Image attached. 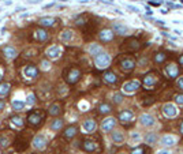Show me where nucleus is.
I'll list each match as a JSON object with an SVG mask.
<instances>
[{
  "instance_id": "nucleus-56",
  "label": "nucleus",
  "mask_w": 183,
  "mask_h": 154,
  "mask_svg": "<svg viewBox=\"0 0 183 154\" xmlns=\"http://www.w3.org/2000/svg\"><path fill=\"white\" fill-rule=\"evenodd\" d=\"M178 154H183V153H178Z\"/></svg>"
},
{
  "instance_id": "nucleus-33",
  "label": "nucleus",
  "mask_w": 183,
  "mask_h": 154,
  "mask_svg": "<svg viewBox=\"0 0 183 154\" xmlns=\"http://www.w3.org/2000/svg\"><path fill=\"white\" fill-rule=\"evenodd\" d=\"M111 111H112V107L109 104H107V102H104V104H101L99 107V112L101 115H108V113H111Z\"/></svg>"
},
{
  "instance_id": "nucleus-16",
  "label": "nucleus",
  "mask_w": 183,
  "mask_h": 154,
  "mask_svg": "<svg viewBox=\"0 0 183 154\" xmlns=\"http://www.w3.org/2000/svg\"><path fill=\"white\" fill-rule=\"evenodd\" d=\"M14 146H15V149L18 150V152H23V150L28 149V139H25V138L22 137H18L15 141H14Z\"/></svg>"
},
{
  "instance_id": "nucleus-41",
  "label": "nucleus",
  "mask_w": 183,
  "mask_h": 154,
  "mask_svg": "<svg viewBox=\"0 0 183 154\" xmlns=\"http://www.w3.org/2000/svg\"><path fill=\"white\" fill-rule=\"evenodd\" d=\"M123 101V96L120 94V93H116V94L114 96V102L115 104H120Z\"/></svg>"
},
{
  "instance_id": "nucleus-20",
  "label": "nucleus",
  "mask_w": 183,
  "mask_h": 154,
  "mask_svg": "<svg viewBox=\"0 0 183 154\" xmlns=\"http://www.w3.org/2000/svg\"><path fill=\"white\" fill-rule=\"evenodd\" d=\"M56 22H59L56 18H52V17H47V18H41L38 21V25L43 26V27H52Z\"/></svg>"
},
{
  "instance_id": "nucleus-4",
  "label": "nucleus",
  "mask_w": 183,
  "mask_h": 154,
  "mask_svg": "<svg viewBox=\"0 0 183 154\" xmlns=\"http://www.w3.org/2000/svg\"><path fill=\"white\" fill-rule=\"evenodd\" d=\"M140 48H141V42L138 38H135V37H129L122 45V49L127 51V52H135L140 49Z\"/></svg>"
},
{
  "instance_id": "nucleus-36",
  "label": "nucleus",
  "mask_w": 183,
  "mask_h": 154,
  "mask_svg": "<svg viewBox=\"0 0 183 154\" xmlns=\"http://www.w3.org/2000/svg\"><path fill=\"white\" fill-rule=\"evenodd\" d=\"M165 59H167V55L164 53V52H159V53L155 55V62L156 63H163V62H165Z\"/></svg>"
},
{
  "instance_id": "nucleus-37",
  "label": "nucleus",
  "mask_w": 183,
  "mask_h": 154,
  "mask_svg": "<svg viewBox=\"0 0 183 154\" xmlns=\"http://www.w3.org/2000/svg\"><path fill=\"white\" fill-rule=\"evenodd\" d=\"M10 92V85L8 83H2L0 85V96H7Z\"/></svg>"
},
{
  "instance_id": "nucleus-39",
  "label": "nucleus",
  "mask_w": 183,
  "mask_h": 154,
  "mask_svg": "<svg viewBox=\"0 0 183 154\" xmlns=\"http://www.w3.org/2000/svg\"><path fill=\"white\" fill-rule=\"evenodd\" d=\"M146 152H148V149L145 147V146H138L137 149H134V150H133L131 154H148Z\"/></svg>"
},
{
  "instance_id": "nucleus-31",
  "label": "nucleus",
  "mask_w": 183,
  "mask_h": 154,
  "mask_svg": "<svg viewBox=\"0 0 183 154\" xmlns=\"http://www.w3.org/2000/svg\"><path fill=\"white\" fill-rule=\"evenodd\" d=\"M145 142H146L148 145H153L157 142V134L155 132H148L146 135H145Z\"/></svg>"
},
{
  "instance_id": "nucleus-54",
  "label": "nucleus",
  "mask_w": 183,
  "mask_h": 154,
  "mask_svg": "<svg viewBox=\"0 0 183 154\" xmlns=\"http://www.w3.org/2000/svg\"><path fill=\"white\" fill-rule=\"evenodd\" d=\"M2 79H3V77H2V72H0V82H2Z\"/></svg>"
},
{
  "instance_id": "nucleus-28",
  "label": "nucleus",
  "mask_w": 183,
  "mask_h": 154,
  "mask_svg": "<svg viewBox=\"0 0 183 154\" xmlns=\"http://www.w3.org/2000/svg\"><path fill=\"white\" fill-rule=\"evenodd\" d=\"M112 141L115 142V143L116 145H120V143H123V142H125V137H123V134L120 132V131H114V132H112Z\"/></svg>"
},
{
  "instance_id": "nucleus-55",
  "label": "nucleus",
  "mask_w": 183,
  "mask_h": 154,
  "mask_svg": "<svg viewBox=\"0 0 183 154\" xmlns=\"http://www.w3.org/2000/svg\"><path fill=\"white\" fill-rule=\"evenodd\" d=\"M60 2H67V0H60Z\"/></svg>"
},
{
  "instance_id": "nucleus-49",
  "label": "nucleus",
  "mask_w": 183,
  "mask_h": 154,
  "mask_svg": "<svg viewBox=\"0 0 183 154\" xmlns=\"http://www.w3.org/2000/svg\"><path fill=\"white\" fill-rule=\"evenodd\" d=\"M103 3H107V4H114V0H100Z\"/></svg>"
},
{
  "instance_id": "nucleus-13",
  "label": "nucleus",
  "mask_w": 183,
  "mask_h": 154,
  "mask_svg": "<svg viewBox=\"0 0 183 154\" xmlns=\"http://www.w3.org/2000/svg\"><path fill=\"white\" fill-rule=\"evenodd\" d=\"M140 123L144 127H152L153 124H155V117L149 113H144V115L140 116Z\"/></svg>"
},
{
  "instance_id": "nucleus-1",
  "label": "nucleus",
  "mask_w": 183,
  "mask_h": 154,
  "mask_svg": "<svg viewBox=\"0 0 183 154\" xmlns=\"http://www.w3.org/2000/svg\"><path fill=\"white\" fill-rule=\"evenodd\" d=\"M81 70L75 68V67H71V68H66L64 72H63V77H64L66 82L69 85H74L77 83L78 81L81 79Z\"/></svg>"
},
{
  "instance_id": "nucleus-53",
  "label": "nucleus",
  "mask_w": 183,
  "mask_h": 154,
  "mask_svg": "<svg viewBox=\"0 0 183 154\" xmlns=\"http://www.w3.org/2000/svg\"><path fill=\"white\" fill-rule=\"evenodd\" d=\"M179 128H180V132H182V135H183V122L180 123V127H179Z\"/></svg>"
},
{
  "instance_id": "nucleus-34",
  "label": "nucleus",
  "mask_w": 183,
  "mask_h": 154,
  "mask_svg": "<svg viewBox=\"0 0 183 154\" xmlns=\"http://www.w3.org/2000/svg\"><path fill=\"white\" fill-rule=\"evenodd\" d=\"M11 123L15 124L17 127H23V124H25L22 117H19V116H13V117H11Z\"/></svg>"
},
{
  "instance_id": "nucleus-22",
  "label": "nucleus",
  "mask_w": 183,
  "mask_h": 154,
  "mask_svg": "<svg viewBox=\"0 0 183 154\" xmlns=\"http://www.w3.org/2000/svg\"><path fill=\"white\" fill-rule=\"evenodd\" d=\"M60 53H62V49H60V47H58V45H53V47H51V48H48L47 49V56L48 57H51V59L59 57Z\"/></svg>"
},
{
  "instance_id": "nucleus-2",
  "label": "nucleus",
  "mask_w": 183,
  "mask_h": 154,
  "mask_svg": "<svg viewBox=\"0 0 183 154\" xmlns=\"http://www.w3.org/2000/svg\"><path fill=\"white\" fill-rule=\"evenodd\" d=\"M144 86L145 89H155L157 83L160 82V75L157 72H155V71H152V72L146 74L144 77Z\"/></svg>"
},
{
  "instance_id": "nucleus-25",
  "label": "nucleus",
  "mask_w": 183,
  "mask_h": 154,
  "mask_svg": "<svg viewBox=\"0 0 183 154\" xmlns=\"http://www.w3.org/2000/svg\"><path fill=\"white\" fill-rule=\"evenodd\" d=\"M114 32L118 33L119 36H126L129 33V29L127 26L123 23H114Z\"/></svg>"
},
{
  "instance_id": "nucleus-42",
  "label": "nucleus",
  "mask_w": 183,
  "mask_h": 154,
  "mask_svg": "<svg viewBox=\"0 0 183 154\" xmlns=\"http://www.w3.org/2000/svg\"><path fill=\"white\" fill-rule=\"evenodd\" d=\"M36 102V97H34V94H29L28 96V100H26V104L28 105H33Z\"/></svg>"
},
{
  "instance_id": "nucleus-32",
  "label": "nucleus",
  "mask_w": 183,
  "mask_h": 154,
  "mask_svg": "<svg viewBox=\"0 0 183 154\" xmlns=\"http://www.w3.org/2000/svg\"><path fill=\"white\" fill-rule=\"evenodd\" d=\"M63 128V120L62 119H55L51 124V130L52 131H60Z\"/></svg>"
},
{
  "instance_id": "nucleus-18",
  "label": "nucleus",
  "mask_w": 183,
  "mask_h": 154,
  "mask_svg": "<svg viewBox=\"0 0 183 154\" xmlns=\"http://www.w3.org/2000/svg\"><path fill=\"white\" fill-rule=\"evenodd\" d=\"M33 145H34V147L36 149H44L47 146V138L44 137V135H37V137L33 139Z\"/></svg>"
},
{
  "instance_id": "nucleus-3",
  "label": "nucleus",
  "mask_w": 183,
  "mask_h": 154,
  "mask_svg": "<svg viewBox=\"0 0 183 154\" xmlns=\"http://www.w3.org/2000/svg\"><path fill=\"white\" fill-rule=\"evenodd\" d=\"M44 117H45V113L41 111H32L29 112L28 115V123L30 126H40L41 123L44 122Z\"/></svg>"
},
{
  "instance_id": "nucleus-11",
  "label": "nucleus",
  "mask_w": 183,
  "mask_h": 154,
  "mask_svg": "<svg viewBox=\"0 0 183 154\" xmlns=\"http://www.w3.org/2000/svg\"><path fill=\"white\" fill-rule=\"evenodd\" d=\"M115 124H116V119L107 117L105 120H103V123H101V130L104 131V132H108V131L114 130Z\"/></svg>"
},
{
  "instance_id": "nucleus-21",
  "label": "nucleus",
  "mask_w": 183,
  "mask_h": 154,
  "mask_svg": "<svg viewBox=\"0 0 183 154\" xmlns=\"http://www.w3.org/2000/svg\"><path fill=\"white\" fill-rule=\"evenodd\" d=\"M34 36H36V38L40 42H45V41L49 40V34H48V32L47 30H44V29H37L34 32Z\"/></svg>"
},
{
  "instance_id": "nucleus-43",
  "label": "nucleus",
  "mask_w": 183,
  "mask_h": 154,
  "mask_svg": "<svg viewBox=\"0 0 183 154\" xmlns=\"http://www.w3.org/2000/svg\"><path fill=\"white\" fill-rule=\"evenodd\" d=\"M141 137L138 132H131V142H134V143H137V142H140Z\"/></svg>"
},
{
  "instance_id": "nucleus-45",
  "label": "nucleus",
  "mask_w": 183,
  "mask_h": 154,
  "mask_svg": "<svg viewBox=\"0 0 183 154\" xmlns=\"http://www.w3.org/2000/svg\"><path fill=\"white\" fill-rule=\"evenodd\" d=\"M157 154H172L171 153V150H168V149H161V150H159Z\"/></svg>"
},
{
  "instance_id": "nucleus-10",
  "label": "nucleus",
  "mask_w": 183,
  "mask_h": 154,
  "mask_svg": "<svg viewBox=\"0 0 183 154\" xmlns=\"http://www.w3.org/2000/svg\"><path fill=\"white\" fill-rule=\"evenodd\" d=\"M163 113L167 117H175V116L178 115V109H176V107H175L174 104L168 102V104H165L163 107Z\"/></svg>"
},
{
  "instance_id": "nucleus-23",
  "label": "nucleus",
  "mask_w": 183,
  "mask_h": 154,
  "mask_svg": "<svg viewBox=\"0 0 183 154\" xmlns=\"http://www.w3.org/2000/svg\"><path fill=\"white\" fill-rule=\"evenodd\" d=\"M3 55H4L7 59H15L17 57V49L14 47H11V45H6V47L3 48Z\"/></svg>"
},
{
  "instance_id": "nucleus-47",
  "label": "nucleus",
  "mask_w": 183,
  "mask_h": 154,
  "mask_svg": "<svg viewBox=\"0 0 183 154\" xmlns=\"http://www.w3.org/2000/svg\"><path fill=\"white\" fill-rule=\"evenodd\" d=\"M41 66H43V68L47 70V68H49L51 64H49V62H43V63H41Z\"/></svg>"
},
{
  "instance_id": "nucleus-51",
  "label": "nucleus",
  "mask_w": 183,
  "mask_h": 154,
  "mask_svg": "<svg viewBox=\"0 0 183 154\" xmlns=\"http://www.w3.org/2000/svg\"><path fill=\"white\" fill-rule=\"evenodd\" d=\"M4 105H6V104H4V101H2V100H0V111H2L3 108H4Z\"/></svg>"
},
{
  "instance_id": "nucleus-58",
  "label": "nucleus",
  "mask_w": 183,
  "mask_h": 154,
  "mask_svg": "<svg viewBox=\"0 0 183 154\" xmlns=\"http://www.w3.org/2000/svg\"><path fill=\"white\" fill-rule=\"evenodd\" d=\"M182 2H183V0H182Z\"/></svg>"
},
{
  "instance_id": "nucleus-44",
  "label": "nucleus",
  "mask_w": 183,
  "mask_h": 154,
  "mask_svg": "<svg viewBox=\"0 0 183 154\" xmlns=\"http://www.w3.org/2000/svg\"><path fill=\"white\" fill-rule=\"evenodd\" d=\"M175 102L179 105H183V94H176L175 96Z\"/></svg>"
},
{
  "instance_id": "nucleus-7",
  "label": "nucleus",
  "mask_w": 183,
  "mask_h": 154,
  "mask_svg": "<svg viewBox=\"0 0 183 154\" xmlns=\"http://www.w3.org/2000/svg\"><path fill=\"white\" fill-rule=\"evenodd\" d=\"M141 87V82L140 81H129L123 85V92L125 93H134Z\"/></svg>"
},
{
  "instance_id": "nucleus-35",
  "label": "nucleus",
  "mask_w": 183,
  "mask_h": 154,
  "mask_svg": "<svg viewBox=\"0 0 183 154\" xmlns=\"http://www.w3.org/2000/svg\"><path fill=\"white\" fill-rule=\"evenodd\" d=\"M88 22H89V21H86L85 15H81V17H78L77 19H75V25H77V26H79V27H84V26L86 25Z\"/></svg>"
},
{
  "instance_id": "nucleus-38",
  "label": "nucleus",
  "mask_w": 183,
  "mask_h": 154,
  "mask_svg": "<svg viewBox=\"0 0 183 154\" xmlns=\"http://www.w3.org/2000/svg\"><path fill=\"white\" fill-rule=\"evenodd\" d=\"M13 108L14 111H22L25 108V102H22V101H13Z\"/></svg>"
},
{
  "instance_id": "nucleus-50",
  "label": "nucleus",
  "mask_w": 183,
  "mask_h": 154,
  "mask_svg": "<svg viewBox=\"0 0 183 154\" xmlns=\"http://www.w3.org/2000/svg\"><path fill=\"white\" fill-rule=\"evenodd\" d=\"M149 4H152V6H160V4H161V2H149Z\"/></svg>"
},
{
  "instance_id": "nucleus-12",
  "label": "nucleus",
  "mask_w": 183,
  "mask_h": 154,
  "mask_svg": "<svg viewBox=\"0 0 183 154\" xmlns=\"http://www.w3.org/2000/svg\"><path fill=\"white\" fill-rule=\"evenodd\" d=\"M165 72L168 74V77L171 78V79H175V78L179 75V68L176 64H174V63H170V64L165 66Z\"/></svg>"
},
{
  "instance_id": "nucleus-8",
  "label": "nucleus",
  "mask_w": 183,
  "mask_h": 154,
  "mask_svg": "<svg viewBox=\"0 0 183 154\" xmlns=\"http://www.w3.org/2000/svg\"><path fill=\"white\" fill-rule=\"evenodd\" d=\"M119 120H120V123H123V124H129V123H131L134 120L133 111H130V109L122 111L120 113H119Z\"/></svg>"
},
{
  "instance_id": "nucleus-19",
  "label": "nucleus",
  "mask_w": 183,
  "mask_h": 154,
  "mask_svg": "<svg viewBox=\"0 0 183 154\" xmlns=\"http://www.w3.org/2000/svg\"><path fill=\"white\" fill-rule=\"evenodd\" d=\"M82 149H84L85 152H88V153H93L97 149L96 142L92 141V139H85L84 142H82Z\"/></svg>"
},
{
  "instance_id": "nucleus-15",
  "label": "nucleus",
  "mask_w": 183,
  "mask_h": 154,
  "mask_svg": "<svg viewBox=\"0 0 183 154\" xmlns=\"http://www.w3.org/2000/svg\"><path fill=\"white\" fill-rule=\"evenodd\" d=\"M96 122L93 119H88V120H85L84 122V124H82V128H84L85 132H88V134H92V132H94L96 131Z\"/></svg>"
},
{
  "instance_id": "nucleus-6",
  "label": "nucleus",
  "mask_w": 183,
  "mask_h": 154,
  "mask_svg": "<svg viewBox=\"0 0 183 154\" xmlns=\"http://www.w3.org/2000/svg\"><path fill=\"white\" fill-rule=\"evenodd\" d=\"M119 67H120V70L125 71V72H130V71H133L135 68V60L133 57H125L120 63H119Z\"/></svg>"
},
{
  "instance_id": "nucleus-48",
  "label": "nucleus",
  "mask_w": 183,
  "mask_h": 154,
  "mask_svg": "<svg viewBox=\"0 0 183 154\" xmlns=\"http://www.w3.org/2000/svg\"><path fill=\"white\" fill-rule=\"evenodd\" d=\"M127 8H129V10H131L133 12H138V11H140V10L137 8V7H133V6H127Z\"/></svg>"
},
{
  "instance_id": "nucleus-14",
  "label": "nucleus",
  "mask_w": 183,
  "mask_h": 154,
  "mask_svg": "<svg viewBox=\"0 0 183 154\" xmlns=\"http://www.w3.org/2000/svg\"><path fill=\"white\" fill-rule=\"evenodd\" d=\"M176 143V138L174 135H164V137L160 139V145L164 146V147H171Z\"/></svg>"
},
{
  "instance_id": "nucleus-27",
  "label": "nucleus",
  "mask_w": 183,
  "mask_h": 154,
  "mask_svg": "<svg viewBox=\"0 0 183 154\" xmlns=\"http://www.w3.org/2000/svg\"><path fill=\"white\" fill-rule=\"evenodd\" d=\"M60 112H62V105L59 104V102L52 104L51 107H49V109H48V113H49L51 116H58Z\"/></svg>"
},
{
  "instance_id": "nucleus-9",
  "label": "nucleus",
  "mask_w": 183,
  "mask_h": 154,
  "mask_svg": "<svg viewBox=\"0 0 183 154\" xmlns=\"http://www.w3.org/2000/svg\"><path fill=\"white\" fill-rule=\"evenodd\" d=\"M114 37H115V33L109 29H104L99 33V38L101 42H111L114 40Z\"/></svg>"
},
{
  "instance_id": "nucleus-5",
  "label": "nucleus",
  "mask_w": 183,
  "mask_h": 154,
  "mask_svg": "<svg viewBox=\"0 0 183 154\" xmlns=\"http://www.w3.org/2000/svg\"><path fill=\"white\" fill-rule=\"evenodd\" d=\"M111 63V57L109 55L105 53V52H101L97 56H94V64L99 70H103V68H107Z\"/></svg>"
},
{
  "instance_id": "nucleus-46",
  "label": "nucleus",
  "mask_w": 183,
  "mask_h": 154,
  "mask_svg": "<svg viewBox=\"0 0 183 154\" xmlns=\"http://www.w3.org/2000/svg\"><path fill=\"white\" fill-rule=\"evenodd\" d=\"M178 86H179V89L183 90V77H180V78L178 79Z\"/></svg>"
},
{
  "instance_id": "nucleus-30",
  "label": "nucleus",
  "mask_w": 183,
  "mask_h": 154,
  "mask_svg": "<svg viewBox=\"0 0 183 154\" xmlns=\"http://www.w3.org/2000/svg\"><path fill=\"white\" fill-rule=\"evenodd\" d=\"M73 36H74L73 30H64V32L60 34V40L63 41V42H70V41L73 40Z\"/></svg>"
},
{
  "instance_id": "nucleus-57",
  "label": "nucleus",
  "mask_w": 183,
  "mask_h": 154,
  "mask_svg": "<svg viewBox=\"0 0 183 154\" xmlns=\"http://www.w3.org/2000/svg\"><path fill=\"white\" fill-rule=\"evenodd\" d=\"M6 154H8V153H6Z\"/></svg>"
},
{
  "instance_id": "nucleus-29",
  "label": "nucleus",
  "mask_w": 183,
  "mask_h": 154,
  "mask_svg": "<svg viewBox=\"0 0 183 154\" xmlns=\"http://www.w3.org/2000/svg\"><path fill=\"white\" fill-rule=\"evenodd\" d=\"M103 52V48L100 47L99 44H90L89 45V53L92 56H97L99 53H101Z\"/></svg>"
},
{
  "instance_id": "nucleus-52",
  "label": "nucleus",
  "mask_w": 183,
  "mask_h": 154,
  "mask_svg": "<svg viewBox=\"0 0 183 154\" xmlns=\"http://www.w3.org/2000/svg\"><path fill=\"white\" fill-rule=\"evenodd\" d=\"M179 63H180V64L183 66V55H182V56H179Z\"/></svg>"
},
{
  "instance_id": "nucleus-40",
  "label": "nucleus",
  "mask_w": 183,
  "mask_h": 154,
  "mask_svg": "<svg viewBox=\"0 0 183 154\" xmlns=\"http://www.w3.org/2000/svg\"><path fill=\"white\" fill-rule=\"evenodd\" d=\"M153 102H155V97H153V96L145 97V100H144V105H145V107H148V105H152Z\"/></svg>"
},
{
  "instance_id": "nucleus-24",
  "label": "nucleus",
  "mask_w": 183,
  "mask_h": 154,
  "mask_svg": "<svg viewBox=\"0 0 183 154\" xmlns=\"http://www.w3.org/2000/svg\"><path fill=\"white\" fill-rule=\"evenodd\" d=\"M103 79L107 83L114 85V83H116L118 82V77L112 72V71H107V72H104V75H103Z\"/></svg>"
},
{
  "instance_id": "nucleus-17",
  "label": "nucleus",
  "mask_w": 183,
  "mask_h": 154,
  "mask_svg": "<svg viewBox=\"0 0 183 154\" xmlns=\"http://www.w3.org/2000/svg\"><path fill=\"white\" fill-rule=\"evenodd\" d=\"M23 75L25 77H28V78H36L37 75H38V68H37L36 66H26L25 68H23Z\"/></svg>"
},
{
  "instance_id": "nucleus-26",
  "label": "nucleus",
  "mask_w": 183,
  "mask_h": 154,
  "mask_svg": "<svg viewBox=\"0 0 183 154\" xmlns=\"http://www.w3.org/2000/svg\"><path fill=\"white\" fill-rule=\"evenodd\" d=\"M77 132H78L77 126H70V127H67L66 128V131L63 132V135H64L66 139H71V138H74L77 135Z\"/></svg>"
}]
</instances>
